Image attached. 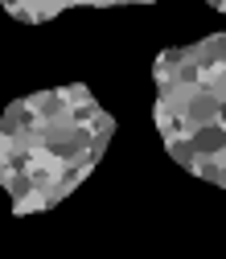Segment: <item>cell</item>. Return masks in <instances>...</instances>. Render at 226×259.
I'll list each match as a JSON object with an SVG mask.
<instances>
[{
  "mask_svg": "<svg viewBox=\"0 0 226 259\" xmlns=\"http://www.w3.org/2000/svg\"><path fill=\"white\" fill-rule=\"evenodd\" d=\"M193 144H198V152L202 156H218V152H226V123H198L193 127Z\"/></svg>",
  "mask_w": 226,
  "mask_h": 259,
  "instance_id": "6da1fadb",
  "label": "cell"
},
{
  "mask_svg": "<svg viewBox=\"0 0 226 259\" xmlns=\"http://www.w3.org/2000/svg\"><path fill=\"white\" fill-rule=\"evenodd\" d=\"M165 148H169V156L177 160V165H185V169H193V160L202 156L198 144H193V136H173V140H165Z\"/></svg>",
  "mask_w": 226,
  "mask_h": 259,
  "instance_id": "7a4b0ae2",
  "label": "cell"
},
{
  "mask_svg": "<svg viewBox=\"0 0 226 259\" xmlns=\"http://www.w3.org/2000/svg\"><path fill=\"white\" fill-rule=\"evenodd\" d=\"M58 91L66 95V103H70V107H74V103H91V91H86L82 82H78V87H58Z\"/></svg>",
  "mask_w": 226,
  "mask_h": 259,
  "instance_id": "3957f363",
  "label": "cell"
},
{
  "mask_svg": "<svg viewBox=\"0 0 226 259\" xmlns=\"http://www.w3.org/2000/svg\"><path fill=\"white\" fill-rule=\"evenodd\" d=\"M5 9H9V13H17V9H25V0H5Z\"/></svg>",
  "mask_w": 226,
  "mask_h": 259,
  "instance_id": "277c9868",
  "label": "cell"
},
{
  "mask_svg": "<svg viewBox=\"0 0 226 259\" xmlns=\"http://www.w3.org/2000/svg\"><path fill=\"white\" fill-rule=\"evenodd\" d=\"M206 5H210V9H222V5H226V0H206Z\"/></svg>",
  "mask_w": 226,
  "mask_h": 259,
  "instance_id": "5b68a950",
  "label": "cell"
}]
</instances>
